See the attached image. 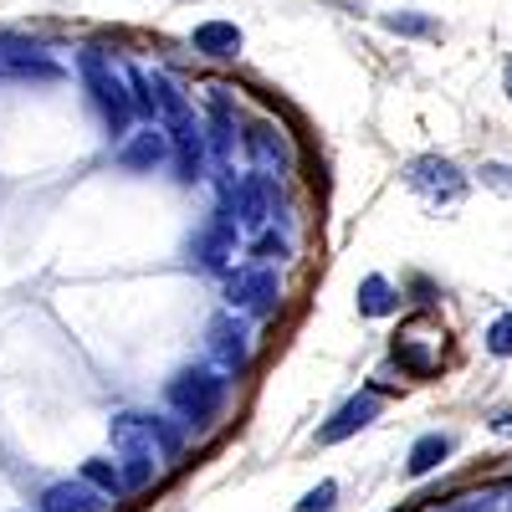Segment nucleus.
I'll use <instances>...</instances> for the list:
<instances>
[{"mask_svg":"<svg viewBox=\"0 0 512 512\" xmlns=\"http://www.w3.org/2000/svg\"><path fill=\"white\" fill-rule=\"evenodd\" d=\"M72 67H77V82H82V93H88L93 113L103 118V134H108L113 144H123L128 134H134V118H139L123 67H118L103 47H77V52H72Z\"/></svg>","mask_w":512,"mask_h":512,"instance_id":"f257e3e1","label":"nucleus"},{"mask_svg":"<svg viewBox=\"0 0 512 512\" xmlns=\"http://www.w3.org/2000/svg\"><path fill=\"white\" fill-rule=\"evenodd\" d=\"M164 410L175 415L185 431H200V425H216L226 400H231V374H221L216 364H180L164 379Z\"/></svg>","mask_w":512,"mask_h":512,"instance_id":"f03ea898","label":"nucleus"},{"mask_svg":"<svg viewBox=\"0 0 512 512\" xmlns=\"http://www.w3.org/2000/svg\"><path fill=\"white\" fill-rule=\"evenodd\" d=\"M108 441L118 456H149L159 466H180L185 425L175 415H154V410H118L108 420Z\"/></svg>","mask_w":512,"mask_h":512,"instance_id":"7ed1b4c3","label":"nucleus"},{"mask_svg":"<svg viewBox=\"0 0 512 512\" xmlns=\"http://www.w3.org/2000/svg\"><path fill=\"white\" fill-rule=\"evenodd\" d=\"M221 210L241 231H267V221L277 216V180L256 175V169L241 180H221Z\"/></svg>","mask_w":512,"mask_h":512,"instance_id":"20e7f679","label":"nucleus"},{"mask_svg":"<svg viewBox=\"0 0 512 512\" xmlns=\"http://www.w3.org/2000/svg\"><path fill=\"white\" fill-rule=\"evenodd\" d=\"M205 364H216L231 379L246 374V364H251V323H246V313L226 308V313H216L205 323Z\"/></svg>","mask_w":512,"mask_h":512,"instance_id":"39448f33","label":"nucleus"},{"mask_svg":"<svg viewBox=\"0 0 512 512\" xmlns=\"http://www.w3.org/2000/svg\"><path fill=\"white\" fill-rule=\"evenodd\" d=\"M226 308L246 313V318H272L282 308V277L267 262H251L241 272L226 277Z\"/></svg>","mask_w":512,"mask_h":512,"instance_id":"423d86ee","label":"nucleus"},{"mask_svg":"<svg viewBox=\"0 0 512 512\" xmlns=\"http://www.w3.org/2000/svg\"><path fill=\"white\" fill-rule=\"evenodd\" d=\"M405 185H410L425 205H456L472 180H466L446 154H420V159L405 164Z\"/></svg>","mask_w":512,"mask_h":512,"instance_id":"0eeeda50","label":"nucleus"},{"mask_svg":"<svg viewBox=\"0 0 512 512\" xmlns=\"http://www.w3.org/2000/svg\"><path fill=\"white\" fill-rule=\"evenodd\" d=\"M241 149H246V159L256 164V175H267V180L292 175V139L282 134L272 118L246 123V128H241Z\"/></svg>","mask_w":512,"mask_h":512,"instance_id":"6e6552de","label":"nucleus"},{"mask_svg":"<svg viewBox=\"0 0 512 512\" xmlns=\"http://www.w3.org/2000/svg\"><path fill=\"white\" fill-rule=\"evenodd\" d=\"M236 246H241V226L226 216V210H216L195 236H190V262L200 267V272H226L231 267V256H236Z\"/></svg>","mask_w":512,"mask_h":512,"instance_id":"1a4fd4ad","label":"nucleus"},{"mask_svg":"<svg viewBox=\"0 0 512 512\" xmlns=\"http://www.w3.org/2000/svg\"><path fill=\"white\" fill-rule=\"evenodd\" d=\"M384 415V400H379V390H359V395H349L344 405H338L323 425H318V446H338V441H349V436H359V431H369V425Z\"/></svg>","mask_w":512,"mask_h":512,"instance_id":"9d476101","label":"nucleus"},{"mask_svg":"<svg viewBox=\"0 0 512 512\" xmlns=\"http://www.w3.org/2000/svg\"><path fill=\"white\" fill-rule=\"evenodd\" d=\"M175 154V144H169V134L159 123H139L134 134H128L118 149H113V159H118V169H128V175H154V169Z\"/></svg>","mask_w":512,"mask_h":512,"instance_id":"9b49d317","label":"nucleus"},{"mask_svg":"<svg viewBox=\"0 0 512 512\" xmlns=\"http://www.w3.org/2000/svg\"><path fill=\"white\" fill-rule=\"evenodd\" d=\"M113 502L98 492V487H88L82 477H62V482H47L36 492V502H31V512H108Z\"/></svg>","mask_w":512,"mask_h":512,"instance_id":"f8f14e48","label":"nucleus"},{"mask_svg":"<svg viewBox=\"0 0 512 512\" xmlns=\"http://www.w3.org/2000/svg\"><path fill=\"white\" fill-rule=\"evenodd\" d=\"M241 47H246L241 26H236V21H221V16H210V21H200V26L190 31V52L205 57V62H236Z\"/></svg>","mask_w":512,"mask_h":512,"instance_id":"ddd939ff","label":"nucleus"},{"mask_svg":"<svg viewBox=\"0 0 512 512\" xmlns=\"http://www.w3.org/2000/svg\"><path fill=\"white\" fill-rule=\"evenodd\" d=\"M354 303H359V313H364V318H390V313H400L405 292H400L390 277L369 272V277L359 282V292H354Z\"/></svg>","mask_w":512,"mask_h":512,"instance_id":"4468645a","label":"nucleus"},{"mask_svg":"<svg viewBox=\"0 0 512 512\" xmlns=\"http://www.w3.org/2000/svg\"><path fill=\"white\" fill-rule=\"evenodd\" d=\"M451 451H456V441H451L446 431H425V436H415V441H410V456H405V477H431Z\"/></svg>","mask_w":512,"mask_h":512,"instance_id":"2eb2a0df","label":"nucleus"},{"mask_svg":"<svg viewBox=\"0 0 512 512\" xmlns=\"http://www.w3.org/2000/svg\"><path fill=\"white\" fill-rule=\"evenodd\" d=\"M77 477L88 482V487H98L108 502H123L128 497V487H123V466H118V456H88L77 466Z\"/></svg>","mask_w":512,"mask_h":512,"instance_id":"dca6fc26","label":"nucleus"},{"mask_svg":"<svg viewBox=\"0 0 512 512\" xmlns=\"http://www.w3.org/2000/svg\"><path fill=\"white\" fill-rule=\"evenodd\" d=\"M113 456H118V451H113ZM118 466H123V487H128V497H134V492H149V487L159 482V472H164V466L149 461V456H118Z\"/></svg>","mask_w":512,"mask_h":512,"instance_id":"f3484780","label":"nucleus"},{"mask_svg":"<svg viewBox=\"0 0 512 512\" xmlns=\"http://www.w3.org/2000/svg\"><path fill=\"white\" fill-rule=\"evenodd\" d=\"M395 364H400L405 374H415V379H425V374H431V369H436V354H431V349H425V344H420V338H410V333H405V338H395Z\"/></svg>","mask_w":512,"mask_h":512,"instance_id":"a211bd4d","label":"nucleus"},{"mask_svg":"<svg viewBox=\"0 0 512 512\" xmlns=\"http://www.w3.org/2000/svg\"><path fill=\"white\" fill-rule=\"evenodd\" d=\"M482 344H487V354H492V359H512V308H507V313H497V318L487 323Z\"/></svg>","mask_w":512,"mask_h":512,"instance_id":"6ab92c4d","label":"nucleus"},{"mask_svg":"<svg viewBox=\"0 0 512 512\" xmlns=\"http://www.w3.org/2000/svg\"><path fill=\"white\" fill-rule=\"evenodd\" d=\"M333 507H338V482H333V477H323L318 487H308V492H303V502H297L292 512H333Z\"/></svg>","mask_w":512,"mask_h":512,"instance_id":"aec40b11","label":"nucleus"},{"mask_svg":"<svg viewBox=\"0 0 512 512\" xmlns=\"http://www.w3.org/2000/svg\"><path fill=\"white\" fill-rule=\"evenodd\" d=\"M251 256H256V262H287V256H292V241L287 236H277V231H262V236H256L251 241Z\"/></svg>","mask_w":512,"mask_h":512,"instance_id":"412c9836","label":"nucleus"},{"mask_svg":"<svg viewBox=\"0 0 512 512\" xmlns=\"http://www.w3.org/2000/svg\"><path fill=\"white\" fill-rule=\"evenodd\" d=\"M477 180L492 190V195H502V200H512V164H497V159H487L482 169H477Z\"/></svg>","mask_w":512,"mask_h":512,"instance_id":"4be33fe9","label":"nucleus"},{"mask_svg":"<svg viewBox=\"0 0 512 512\" xmlns=\"http://www.w3.org/2000/svg\"><path fill=\"white\" fill-rule=\"evenodd\" d=\"M384 26H390V31H400V36H436V21L410 16V11H400V16H384Z\"/></svg>","mask_w":512,"mask_h":512,"instance_id":"5701e85b","label":"nucleus"},{"mask_svg":"<svg viewBox=\"0 0 512 512\" xmlns=\"http://www.w3.org/2000/svg\"><path fill=\"white\" fill-rule=\"evenodd\" d=\"M502 88H507V98H512V57L502 62Z\"/></svg>","mask_w":512,"mask_h":512,"instance_id":"b1692460","label":"nucleus"},{"mask_svg":"<svg viewBox=\"0 0 512 512\" xmlns=\"http://www.w3.org/2000/svg\"><path fill=\"white\" fill-rule=\"evenodd\" d=\"M16 512H21V507H16Z\"/></svg>","mask_w":512,"mask_h":512,"instance_id":"393cba45","label":"nucleus"}]
</instances>
